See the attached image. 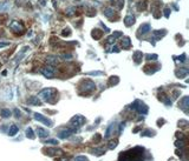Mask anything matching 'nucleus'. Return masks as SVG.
I'll list each match as a JSON object with an SVG mask.
<instances>
[{
  "mask_svg": "<svg viewBox=\"0 0 189 161\" xmlns=\"http://www.w3.org/2000/svg\"><path fill=\"white\" fill-rule=\"evenodd\" d=\"M178 60H180L181 62H184V61H185V56H184V54H182V55H181V58H178Z\"/></svg>",
  "mask_w": 189,
  "mask_h": 161,
  "instance_id": "473e14b6",
  "label": "nucleus"
},
{
  "mask_svg": "<svg viewBox=\"0 0 189 161\" xmlns=\"http://www.w3.org/2000/svg\"><path fill=\"white\" fill-rule=\"evenodd\" d=\"M142 53L141 52H135V54H134V60H135V62L136 63H140L141 62V60H142Z\"/></svg>",
  "mask_w": 189,
  "mask_h": 161,
  "instance_id": "412c9836",
  "label": "nucleus"
},
{
  "mask_svg": "<svg viewBox=\"0 0 189 161\" xmlns=\"http://www.w3.org/2000/svg\"><path fill=\"white\" fill-rule=\"evenodd\" d=\"M73 132H75L73 128H71V130H64V131H60V132L58 133V137H59L60 139H66V138H69L71 134H73Z\"/></svg>",
  "mask_w": 189,
  "mask_h": 161,
  "instance_id": "6e6552de",
  "label": "nucleus"
},
{
  "mask_svg": "<svg viewBox=\"0 0 189 161\" xmlns=\"http://www.w3.org/2000/svg\"><path fill=\"white\" fill-rule=\"evenodd\" d=\"M122 46H123L124 48H129V47H130V39H129L128 37H124V38L122 39Z\"/></svg>",
  "mask_w": 189,
  "mask_h": 161,
  "instance_id": "a211bd4d",
  "label": "nucleus"
},
{
  "mask_svg": "<svg viewBox=\"0 0 189 161\" xmlns=\"http://www.w3.org/2000/svg\"><path fill=\"white\" fill-rule=\"evenodd\" d=\"M114 126H115V123L112 122V123H111V125H110V126L108 127V130H106V133H105V135H104L105 138H109V137L111 135V133H112V128H114Z\"/></svg>",
  "mask_w": 189,
  "mask_h": 161,
  "instance_id": "b1692460",
  "label": "nucleus"
},
{
  "mask_svg": "<svg viewBox=\"0 0 189 161\" xmlns=\"http://www.w3.org/2000/svg\"><path fill=\"white\" fill-rule=\"evenodd\" d=\"M73 13H75V11H73V8H69V10L66 11V14H68V15H72Z\"/></svg>",
  "mask_w": 189,
  "mask_h": 161,
  "instance_id": "7c9ffc66",
  "label": "nucleus"
},
{
  "mask_svg": "<svg viewBox=\"0 0 189 161\" xmlns=\"http://www.w3.org/2000/svg\"><path fill=\"white\" fill-rule=\"evenodd\" d=\"M131 108L135 109V111H137L138 113H143V114H147V113H148V107L145 106V104H144V102H141V101H138V100H136V101L131 105Z\"/></svg>",
  "mask_w": 189,
  "mask_h": 161,
  "instance_id": "39448f33",
  "label": "nucleus"
},
{
  "mask_svg": "<svg viewBox=\"0 0 189 161\" xmlns=\"http://www.w3.org/2000/svg\"><path fill=\"white\" fill-rule=\"evenodd\" d=\"M134 22H135V18H134V15H127V17L124 18V24L127 25V26H131Z\"/></svg>",
  "mask_w": 189,
  "mask_h": 161,
  "instance_id": "4468645a",
  "label": "nucleus"
},
{
  "mask_svg": "<svg viewBox=\"0 0 189 161\" xmlns=\"http://www.w3.org/2000/svg\"><path fill=\"white\" fill-rule=\"evenodd\" d=\"M140 28H141L140 29V33L141 34H145V33H148V32L150 31V25L149 24H143V25H141Z\"/></svg>",
  "mask_w": 189,
  "mask_h": 161,
  "instance_id": "2eb2a0df",
  "label": "nucleus"
},
{
  "mask_svg": "<svg viewBox=\"0 0 189 161\" xmlns=\"http://www.w3.org/2000/svg\"><path fill=\"white\" fill-rule=\"evenodd\" d=\"M46 151H47L46 154L49 156H59V155H63V153H64L61 149H54V148H49Z\"/></svg>",
  "mask_w": 189,
  "mask_h": 161,
  "instance_id": "1a4fd4ad",
  "label": "nucleus"
},
{
  "mask_svg": "<svg viewBox=\"0 0 189 161\" xmlns=\"http://www.w3.org/2000/svg\"><path fill=\"white\" fill-rule=\"evenodd\" d=\"M54 71H56V68H54V66H52V65H47V66H45L44 68H42V73H43L45 77H47V78L53 77Z\"/></svg>",
  "mask_w": 189,
  "mask_h": 161,
  "instance_id": "423d86ee",
  "label": "nucleus"
},
{
  "mask_svg": "<svg viewBox=\"0 0 189 161\" xmlns=\"http://www.w3.org/2000/svg\"><path fill=\"white\" fill-rule=\"evenodd\" d=\"M10 44L8 43H0V47H3V46H8Z\"/></svg>",
  "mask_w": 189,
  "mask_h": 161,
  "instance_id": "f704fd0d",
  "label": "nucleus"
},
{
  "mask_svg": "<svg viewBox=\"0 0 189 161\" xmlns=\"http://www.w3.org/2000/svg\"><path fill=\"white\" fill-rule=\"evenodd\" d=\"M46 61H47V63L49 65H52V66H54V65H57L58 63V58L57 56H47L46 58Z\"/></svg>",
  "mask_w": 189,
  "mask_h": 161,
  "instance_id": "dca6fc26",
  "label": "nucleus"
},
{
  "mask_svg": "<svg viewBox=\"0 0 189 161\" xmlns=\"http://www.w3.org/2000/svg\"><path fill=\"white\" fill-rule=\"evenodd\" d=\"M45 142H46V144H51V145H58V144H59V141H57L56 139H49V140H46Z\"/></svg>",
  "mask_w": 189,
  "mask_h": 161,
  "instance_id": "cd10ccee",
  "label": "nucleus"
},
{
  "mask_svg": "<svg viewBox=\"0 0 189 161\" xmlns=\"http://www.w3.org/2000/svg\"><path fill=\"white\" fill-rule=\"evenodd\" d=\"M10 28H11V31H12V32H14L16 34H23L24 32H25V27H24V25H23L20 21H18V20H13V21H11V24H10Z\"/></svg>",
  "mask_w": 189,
  "mask_h": 161,
  "instance_id": "7ed1b4c3",
  "label": "nucleus"
},
{
  "mask_svg": "<svg viewBox=\"0 0 189 161\" xmlns=\"http://www.w3.org/2000/svg\"><path fill=\"white\" fill-rule=\"evenodd\" d=\"M84 122H85V118H84V116H82V115H75V116L71 119L70 125H71V127L73 128V130L76 131L77 128H79L80 126L84 125Z\"/></svg>",
  "mask_w": 189,
  "mask_h": 161,
  "instance_id": "20e7f679",
  "label": "nucleus"
},
{
  "mask_svg": "<svg viewBox=\"0 0 189 161\" xmlns=\"http://www.w3.org/2000/svg\"><path fill=\"white\" fill-rule=\"evenodd\" d=\"M27 102L30 104V105H35V106H40L42 105V102H40V100L38 99V96H30V98L27 99Z\"/></svg>",
  "mask_w": 189,
  "mask_h": 161,
  "instance_id": "9b49d317",
  "label": "nucleus"
},
{
  "mask_svg": "<svg viewBox=\"0 0 189 161\" xmlns=\"http://www.w3.org/2000/svg\"><path fill=\"white\" fill-rule=\"evenodd\" d=\"M75 161H87V158L84 156V155H79V156H77L75 159Z\"/></svg>",
  "mask_w": 189,
  "mask_h": 161,
  "instance_id": "c85d7f7f",
  "label": "nucleus"
},
{
  "mask_svg": "<svg viewBox=\"0 0 189 161\" xmlns=\"http://www.w3.org/2000/svg\"><path fill=\"white\" fill-rule=\"evenodd\" d=\"M26 137L30 138V139H35V133H33V131H32V128H31V127L26 128Z\"/></svg>",
  "mask_w": 189,
  "mask_h": 161,
  "instance_id": "4be33fe9",
  "label": "nucleus"
},
{
  "mask_svg": "<svg viewBox=\"0 0 189 161\" xmlns=\"http://www.w3.org/2000/svg\"><path fill=\"white\" fill-rule=\"evenodd\" d=\"M144 160V148L135 147L133 149L122 152L119 154L118 161H143Z\"/></svg>",
  "mask_w": 189,
  "mask_h": 161,
  "instance_id": "f257e3e1",
  "label": "nucleus"
},
{
  "mask_svg": "<svg viewBox=\"0 0 189 161\" xmlns=\"http://www.w3.org/2000/svg\"><path fill=\"white\" fill-rule=\"evenodd\" d=\"M8 7H10V4H8L7 1H4V3H1V4H0V11L8 10Z\"/></svg>",
  "mask_w": 189,
  "mask_h": 161,
  "instance_id": "393cba45",
  "label": "nucleus"
},
{
  "mask_svg": "<svg viewBox=\"0 0 189 161\" xmlns=\"http://www.w3.org/2000/svg\"><path fill=\"white\" fill-rule=\"evenodd\" d=\"M60 161H69V160H66V159H61Z\"/></svg>",
  "mask_w": 189,
  "mask_h": 161,
  "instance_id": "e433bc0d",
  "label": "nucleus"
},
{
  "mask_svg": "<svg viewBox=\"0 0 189 161\" xmlns=\"http://www.w3.org/2000/svg\"><path fill=\"white\" fill-rule=\"evenodd\" d=\"M37 134H38L39 138H46V137H49L50 132H49L47 130H45V128L38 127V128H37Z\"/></svg>",
  "mask_w": 189,
  "mask_h": 161,
  "instance_id": "f8f14e48",
  "label": "nucleus"
},
{
  "mask_svg": "<svg viewBox=\"0 0 189 161\" xmlns=\"http://www.w3.org/2000/svg\"><path fill=\"white\" fill-rule=\"evenodd\" d=\"M56 93H57V91L54 88H44L39 92V96L47 102H52L53 98L56 96Z\"/></svg>",
  "mask_w": 189,
  "mask_h": 161,
  "instance_id": "f03ea898",
  "label": "nucleus"
},
{
  "mask_svg": "<svg viewBox=\"0 0 189 161\" xmlns=\"http://www.w3.org/2000/svg\"><path fill=\"white\" fill-rule=\"evenodd\" d=\"M115 40H116V37L112 36V37H110V39L106 40V43H108V44H112V43H115Z\"/></svg>",
  "mask_w": 189,
  "mask_h": 161,
  "instance_id": "c756f323",
  "label": "nucleus"
},
{
  "mask_svg": "<svg viewBox=\"0 0 189 161\" xmlns=\"http://www.w3.org/2000/svg\"><path fill=\"white\" fill-rule=\"evenodd\" d=\"M117 145H118V141H117V140H111L110 144H109V146H108V148H109V149H114Z\"/></svg>",
  "mask_w": 189,
  "mask_h": 161,
  "instance_id": "a878e982",
  "label": "nucleus"
},
{
  "mask_svg": "<svg viewBox=\"0 0 189 161\" xmlns=\"http://www.w3.org/2000/svg\"><path fill=\"white\" fill-rule=\"evenodd\" d=\"M35 119L36 120H38V121H40V122H43L44 125H46V126H49V127H51L53 123H52V121L50 120V119H47V118H45L44 115H42L40 113H35Z\"/></svg>",
  "mask_w": 189,
  "mask_h": 161,
  "instance_id": "0eeeda50",
  "label": "nucleus"
},
{
  "mask_svg": "<svg viewBox=\"0 0 189 161\" xmlns=\"http://www.w3.org/2000/svg\"><path fill=\"white\" fill-rule=\"evenodd\" d=\"M103 13H104V15H105V17L111 18V17L114 15V10H112V8H106V10H104V11H103Z\"/></svg>",
  "mask_w": 189,
  "mask_h": 161,
  "instance_id": "5701e85b",
  "label": "nucleus"
},
{
  "mask_svg": "<svg viewBox=\"0 0 189 161\" xmlns=\"http://www.w3.org/2000/svg\"><path fill=\"white\" fill-rule=\"evenodd\" d=\"M147 59H149V60H151V59H157V55L156 54H152V55H148V58Z\"/></svg>",
  "mask_w": 189,
  "mask_h": 161,
  "instance_id": "2f4dec72",
  "label": "nucleus"
},
{
  "mask_svg": "<svg viewBox=\"0 0 189 161\" xmlns=\"http://www.w3.org/2000/svg\"><path fill=\"white\" fill-rule=\"evenodd\" d=\"M0 66H1V65H0Z\"/></svg>",
  "mask_w": 189,
  "mask_h": 161,
  "instance_id": "4c0bfd02",
  "label": "nucleus"
},
{
  "mask_svg": "<svg viewBox=\"0 0 189 161\" xmlns=\"http://www.w3.org/2000/svg\"><path fill=\"white\" fill-rule=\"evenodd\" d=\"M0 115H1L3 118H10V116L12 115V113H11L10 109L4 108V109H1V112H0Z\"/></svg>",
  "mask_w": 189,
  "mask_h": 161,
  "instance_id": "6ab92c4d",
  "label": "nucleus"
},
{
  "mask_svg": "<svg viewBox=\"0 0 189 161\" xmlns=\"http://www.w3.org/2000/svg\"><path fill=\"white\" fill-rule=\"evenodd\" d=\"M84 89L87 92V91H92V89H94L96 88V86H94V84L92 82V81H90V80H85L84 81Z\"/></svg>",
  "mask_w": 189,
  "mask_h": 161,
  "instance_id": "ddd939ff",
  "label": "nucleus"
},
{
  "mask_svg": "<svg viewBox=\"0 0 189 161\" xmlns=\"http://www.w3.org/2000/svg\"><path fill=\"white\" fill-rule=\"evenodd\" d=\"M184 145H185L184 140H178V141H176V142H175V146H176V147H180V148H183V147H184Z\"/></svg>",
  "mask_w": 189,
  "mask_h": 161,
  "instance_id": "bb28decb",
  "label": "nucleus"
},
{
  "mask_svg": "<svg viewBox=\"0 0 189 161\" xmlns=\"http://www.w3.org/2000/svg\"><path fill=\"white\" fill-rule=\"evenodd\" d=\"M189 98L188 96H184V98H182V100L180 101V104H178V106H180V108H182L184 112H187L188 111V106H189Z\"/></svg>",
  "mask_w": 189,
  "mask_h": 161,
  "instance_id": "9d476101",
  "label": "nucleus"
},
{
  "mask_svg": "<svg viewBox=\"0 0 189 161\" xmlns=\"http://www.w3.org/2000/svg\"><path fill=\"white\" fill-rule=\"evenodd\" d=\"M17 133H18V127L16 125H12L10 127V130H8V135L10 137H14Z\"/></svg>",
  "mask_w": 189,
  "mask_h": 161,
  "instance_id": "f3484780",
  "label": "nucleus"
},
{
  "mask_svg": "<svg viewBox=\"0 0 189 161\" xmlns=\"http://www.w3.org/2000/svg\"><path fill=\"white\" fill-rule=\"evenodd\" d=\"M169 15V10H166V17H168Z\"/></svg>",
  "mask_w": 189,
  "mask_h": 161,
  "instance_id": "c9c22d12",
  "label": "nucleus"
},
{
  "mask_svg": "<svg viewBox=\"0 0 189 161\" xmlns=\"http://www.w3.org/2000/svg\"><path fill=\"white\" fill-rule=\"evenodd\" d=\"M72 55L71 54H64V59H71Z\"/></svg>",
  "mask_w": 189,
  "mask_h": 161,
  "instance_id": "72a5a7b5",
  "label": "nucleus"
},
{
  "mask_svg": "<svg viewBox=\"0 0 189 161\" xmlns=\"http://www.w3.org/2000/svg\"><path fill=\"white\" fill-rule=\"evenodd\" d=\"M176 74H177L178 78H183V77L188 75V70H187V68H181L180 71L176 72Z\"/></svg>",
  "mask_w": 189,
  "mask_h": 161,
  "instance_id": "aec40b11",
  "label": "nucleus"
}]
</instances>
